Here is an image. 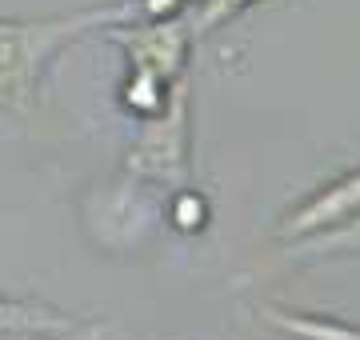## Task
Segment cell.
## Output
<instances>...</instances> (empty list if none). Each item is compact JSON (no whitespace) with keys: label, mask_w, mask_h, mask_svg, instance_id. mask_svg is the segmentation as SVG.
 I'll return each instance as SVG.
<instances>
[{"label":"cell","mask_w":360,"mask_h":340,"mask_svg":"<svg viewBox=\"0 0 360 340\" xmlns=\"http://www.w3.org/2000/svg\"><path fill=\"white\" fill-rule=\"evenodd\" d=\"M124 20H136L132 0H112V4H96V8L60 16H32V20L0 16V108L28 112L52 56L77 40L92 37V32L124 25Z\"/></svg>","instance_id":"6da1fadb"},{"label":"cell","mask_w":360,"mask_h":340,"mask_svg":"<svg viewBox=\"0 0 360 340\" xmlns=\"http://www.w3.org/2000/svg\"><path fill=\"white\" fill-rule=\"evenodd\" d=\"M193 96H188V80H172L168 105L160 112L141 120L136 136L124 148V176L141 184H165V188H184L193 160Z\"/></svg>","instance_id":"7a4b0ae2"},{"label":"cell","mask_w":360,"mask_h":340,"mask_svg":"<svg viewBox=\"0 0 360 340\" xmlns=\"http://www.w3.org/2000/svg\"><path fill=\"white\" fill-rule=\"evenodd\" d=\"M104 37L124 48L129 68L153 72L160 80L184 77V60H188V48H193V32H188V16L184 13L136 16V20L104 28Z\"/></svg>","instance_id":"3957f363"},{"label":"cell","mask_w":360,"mask_h":340,"mask_svg":"<svg viewBox=\"0 0 360 340\" xmlns=\"http://www.w3.org/2000/svg\"><path fill=\"white\" fill-rule=\"evenodd\" d=\"M360 212V169L345 172L328 181L324 188H316L312 197H304L281 224H276V240L292 244V240H309L316 233H328L336 224L352 221Z\"/></svg>","instance_id":"277c9868"},{"label":"cell","mask_w":360,"mask_h":340,"mask_svg":"<svg viewBox=\"0 0 360 340\" xmlns=\"http://www.w3.org/2000/svg\"><path fill=\"white\" fill-rule=\"evenodd\" d=\"M257 316H260V325L272 328L284 340H360V325H348L340 316L300 313V308L272 304V301H260Z\"/></svg>","instance_id":"5b68a950"},{"label":"cell","mask_w":360,"mask_h":340,"mask_svg":"<svg viewBox=\"0 0 360 340\" xmlns=\"http://www.w3.org/2000/svg\"><path fill=\"white\" fill-rule=\"evenodd\" d=\"M333 256H360V212L352 216V221L328 228V233H316V236H309V240L284 244V261L288 264L333 261Z\"/></svg>","instance_id":"8992f818"},{"label":"cell","mask_w":360,"mask_h":340,"mask_svg":"<svg viewBox=\"0 0 360 340\" xmlns=\"http://www.w3.org/2000/svg\"><path fill=\"white\" fill-rule=\"evenodd\" d=\"M77 320L52 304L40 301H16V296H0V336L4 332H60L72 328Z\"/></svg>","instance_id":"52a82bcc"},{"label":"cell","mask_w":360,"mask_h":340,"mask_svg":"<svg viewBox=\"0 0 360 340\" xmlns=\"http://www.w3.org/2000/svg\"><path fill=\"white\" fill-rule=\"evenodd\" d=\"M168 92H172V80H160L153 72H141V68H129V80L120 84V105L129 108L136 120L153 117L168 105Z\"/></svg>","instance_id":"ba28073f"},{"label":"cell","mask_w":360,"mask_h":340,"mask_svg":"<svg viewBox=\"0 0 360 340\" xmlns=\"http://www.w3.org/2000/svg\"><path fill=\"white\" fill-rule=\"evenodd\" d=\"M252 4H260V0H196V8L188 13V32H193V40H200L224 28L229 20H236L240 13H248Z\"/></svg>","instance_id":"9c48e42d"},{"label":"cell","mask_w":360,"mask_h":340,"mask_svg":"<svg viewBox=\"0 0 360 340\" xmlns=\"http://www.w3.org/2000/svg\"><path fill=\"white\" fill-rule=\"evenodd\" d=\"M168 216H172V224H176V228H184V233L205 228V221H208L205 197L196 192L193 184H184V188H176V192H172V209H168Z\"/></svg>","instance_id":"30bf717a"},{"label":"cell","mask_w":360,"mask_h":340,"mask_svg":"<svg viewBox=\"0 0 360 340\" xmlns=\"http://www.w3.org/2000/svg\"><path fill=\"white\" fill-rule=\"evenodd\" d=\"M0 340H120L108 325H72L60 332H4Z\"/></svg>","instance_id":"8fae6325"},{"label":"cell","mask_w":360,"mask_h":340,"mask_svg":"<svg viewBox=\"0 0 360 340\" xmlns=\"http://www.w3.org/2000/svg\"><path fill=\"white\" fill-rule=\"evenodd\" d=\"M132 4H136V16H168L193 8L196 0H132Z\"/></svg>","instance_id":"7c38bea8"}]
</instances>
